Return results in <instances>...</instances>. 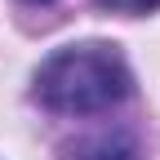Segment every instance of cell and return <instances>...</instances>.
Wrapping results in <instances>:
<instances>
[{"instance_id":"4","label":"cell","mask_w":160,"mask_h":160,"mask_svg":"<svg viewBox=\"0 0 160 160\" xmlns=\"http://www.w3.org/2000/svg\"><path fill=\"white\" fill-rule=\"evenodd\" d=\"M36 5H45V0H36Z\"/></svg>"},{"instance_id":"2","label":"cell","mask_w":160,"mask_h":160,"mask_svg":"<svg viewBox=\"0 0 160 160\" xmlns=\"http://www.w3.org/2000/svg\"><path fill=\"white\" fill-rule=\"evenodd\" d=\"M89 160H133V147L129 142H102Z\"/></svg>"},{"instance_id":"1","label":"cell","mask_w":160,"mask_h":160,"mask_svg":"<svg viewBox=\"0 0 160 160\" xmlns=\"http://www.w3.org/2000/svg\"><path fill=\"white\" fill-rule=\"evenodd\" d=\"M133 89L129 62L111 45H67L36 71V98L62 116H93L125 102Z\"/></svg>"},{"instance_id":"3","label":"cell","mask_w":160,"mask_h":160,"mask_svg":"<svg viewBox=\"0 0 160 160\" xmlns=\"http://www.w3.org/2000/svg\"><path fill=\"white\" fill-rule=\"evenodd\" d=\"M98 5L120 9V13H147V9H156V5H160V0H98Z\"/></svg>"}]
</instances>
